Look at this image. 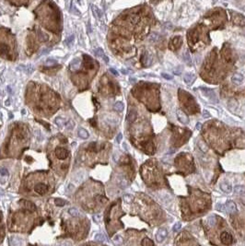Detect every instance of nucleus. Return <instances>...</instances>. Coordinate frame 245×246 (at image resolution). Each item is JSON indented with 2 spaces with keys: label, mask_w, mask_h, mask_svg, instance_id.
<instances>
[{
  "label": "nucleus",
  "mask_w": 245,
  "mask_h": 246,
  "mask_svg": "<svg viewBox=\"0 0 245 246\" xmlns=\"http://www.w3.org/2000/svg\"><path fill=\"white\" fill-rule=\"evenodd\" d=\"M55 155L59 160H66L69 155V152L64 147H57L55 150Z\"/></svg>",
  "instance_id": "obj_1"
},
{
  "label": "nucleus",
  "mask_w": 245,
  "mask_h": 246,
  "mask_svg": "<svg viewBox=\"0 0 245 246\" xmlns=\"http://www.w3.org/2000/svg\"><path fill=\"white\" fill-rule=\"evenodd\" d=\"M220 238H221V242L223 244H225V245H230V244L232 243L233 242V239H232V236L230 235L228 232H224L223 233L221 234V236H220Z\"/></svg>",
  "instance_id": "obj_2"
},
{
  "label": "nucleus",
  "mask_w": 245,
  "mask_h": 246,
  "mask_svg": "<svg viewBox=\"0 0 245 246\" xmlns=\"http://www.w3.org/2000/svg\"><path fill=\"white\" fill-rule=\"evenodd\" d=\"M168 236V232L166 229H159L156 233V240L158 242H162L165 238Z\"/></svg>",
  "instance_id": "obj_3"
},
{
  "label": "nucleus",
  "mask_w": 245,
  "mask_h": 246,
  "mask_svg": "<svg viewBox=\"0 0 245 246\" xmlns=\"http://www.w3.org/2000/svg\"><path fill=\"white\" fill-rule=\"evenodd\" d=\"M176 115H177L178 120L182 123V124H189V118L187 117V115H186L182 111L178 110V111H176Z\"/></svg>",
  "instance_id": "obj_4"
},
{
  "label": "nucleus",
  "mask_w": 245,
  "mask_h": 246,
  "mask_svg": "<svg viewBox=\"0 0 245 246\" xmlns=\"http://www.w3.org/2000/svg\"><path fill=\"white\" fill-rule=\"evenodd\" d=\"M34 189L39 195H44L48 192V186L46 184H43V183H38L37 185H35Z\"/></svg>",
  "instance_id": "obj_5"
},
{
  "label": "nucleus",
  "mask_w": 245,
  "mask_h": 246,
  "mask_svg": "<svg viewBox=\"0 0 245 246\" xmlns=\"http://www.w3.org/2000/svg\"><path fill=\"white\" fill-rule=\"evenodd\" d=\"M225 208H226V210L228 211V213H230V214L237 212V206L236 205H235V203L232 202V201H229V200L227 201L226 205H225Z\"/></svg>",
  "instance_id": "obj_6"
},
{
  "label": "nucleus",
  "mask_w": 245,
  "mask_h": 246,
  "mask_svg": "<svg viewBox=\"0 0 245 246\" xmlns=\"http://www.w3.org/2000/svg\"><path fill=\"white\" fill-rule=\"evenodd\" d=\"M94 53H95L96 56L101 57V58L103 59V61L105 62V63H109V58H108L107 55H106L105 54H104L103 50H102V48H98V49H96V50L94 51Z\"/></svg>",
  "instance_id": "obj_7"
},
{
  "label": "nucleus",
  "mask_w": 245,
  "mask_h": 246,
  "mask_svg": "<svg viewBox=\"0 0 245 246\" xmlns=\"http://www.w3.org/2000/svg\"><path fill=\"white\" fill-rule=\"evenodd\" d=\"M231 81L236 85H241L243 81V76L241 74H239V73L234 74L232 76V78H231Z\"/></svg>",
  "instance_id": "obj_8"
},
{
  "label": "nucleus",
  "mask_w": 245,
  "mask_h": 246,
  "mask_svg": "<svg viewBox=\"0 0 245 246\" xmlns=\"http://www.w3.org/2000/svg\"><path fill=\"white\" fill-rule=\"evenodd\" d=\"M220 189L226 193H229L232 192V187H231V185H230L228 183H227V182H222V183H220Z\"/></svg>",
  "instance_id": "obj_9"
},
{
  "label": "nucleus",
  "mask_w": 245,
  "mask_h": 246,
  "mask_svg": "<svg viewBox=\"0 0 245 246\" xmlns=\"http://www.w3.org/2000/svg\"><path fill=\"white\" fill-rule=\"evenodd\" d=\"M136 116H137V113H136V111H135V110H130L126 115V120L128 121L129 123H132L135 120Z\"/></svg>",
  "instance_id": "obj_10"
},
{
  "label": "nucleus",
  "mask_w": 245,
  "mask_h": 246,
  "mask_svg": "<svg viewBox=\"0 0 245 246\" xmlns=\"http://www.w3.org/2000/svg\"><path fill=\"white\" fill-rule=\"evenodd\" d=\"M194 75L193 73H186L185 75H184V77H183L184 82H185L187 85L192 84V82H193V80H194Z\"/></svg>",
  "instance_id": "obj_11"
},
{
  "label": "nucleus",
  "mask_w": 245,
  "mask_h": 246,
  "mask_svg": "<svg viewBox=\"0 0 245 246\" xmlns=\"http://www.w3.org/2000/svg\"><path fill=\"white\" fill-rule=\"evenodd\" d=\"M79 66H80V59H75V60H73V61L71 62V64H70V69L71 70H78V68H79Z\"/></svg>",
  "instance_id": "obj_12"
},
{
  "label": "nucleus",
  "mask_w": 245,
  "mask_h": 246,
  "mask_svg": "<svg viewBox=\"0 0 245 246\" xmlns=\"http://www.w3.org/2000/svg\"><path fill=\"white\" fill-rule=\"evenodd\" d=\"M234 193L236 195H244L245 187L243 185H236L234 187Z\"/></svg>",
  "instance_id": "obj_13"
},
{
  "label": "nucleus",
  "mask_w": 245,
  "mask_h": 246,
  "mask_svg": "<svg viewBox=\"0 0 245 246\" xmlns=\"http://www.w3.org/2000/svg\"><path fill=\"white\" fill-rule=\"evenodd\" d=\"M113 108L115 111H124V109H125V105H124V103H122V101H117V102L114 103Z\"/></svg>",
  "instance_id": "obj_14"
},
{
  "label": "nucleus",
  "mask_w": 245,
  "mask_h": 246,
  "mask_svg": "<svg viewBox=\"0 0 245 246\" xmlns=\"http://www.w3.org/2000/svg\"><path fill=\"white\" fill-rule=\"evenodd\" d=\"M78 137H81V138H88L89 137V133H88L87 130H85V129L83 128H80L79 130H78Z\"/></svg>",
  "instance_id": "obj_15"
},
{
  "label": "nucleus",
  "mask_w": 245,
  "mask_h": 246,
  "mask_svg": "<svg viewBox=\"0 0 245 246\" xmlns=\"http://www.w3.org/2000/svg\"><path fill=\"white\" fill-rule=\"evenodd\" d=\"M142 246H154V242L152 240H150L148 238H144L141 242Z\"/></svg>",
  "instance_id": "obj_16"
},
{
  "label": "nucleus",
  "mask_w": 245,
  "mask_h": 246,
  "mask_svg": "<svg viewBox=\"0 0 245 246\" xmlns=\"http://www.w3.org/2000/svg\"><path fill=\"white\" fill-rule=\"evenodd\" d=\"M112 242L116 245H122V242H124V240H122V238L120 235H115L113 237V239H112Z\"/></svg>",
  "instance_id": "obj_17"
},
{
  "label": "nucleus",
  "mask_w": 245,
  "mask_h": 246,
  "mask_svg": "<svg viewBox=\"0 0 245 246\" xmlns=\"http://www.w3.org/2000/svg\"><path fill=\"white\" fill-rule=\"evenodd\" d=\"M158 39H159V36H158V33H155V32L150 33L149 37H148V41L150 42H156L157 41H158Z\"/></svg>",
  "instance_id": "obj_18"
},
{
  "label": "nucleus",
  "mask_w": 245,
  "mask_h": 246,
  "mask_svg": "<svg viewBox=\"0 0 245 246\" xmlns=\"http://www.w3.org/2000/svg\"><path fill=\"white\" fill-rule=\"evenodd\" d=\"M91 9H92V12L93 14H94V16H96L97 18H99V19H101L102 18V11L99 10V9H98L96 6H91Z\"/></svg>",
  "instance_id": "obj_19"
},
{
  "label": "nucleus",
  "mask_w": 245,
  "mask_h": 246,
  "mask_svg": "<svg viewBox=\"0 0 245 246\" xmlns=\"http://www.w3.org/2000/svg\"><path fill=\"white\" fill-rule=\"evenodd\" d=\"M55 124H57V125L59 126V127H62L63 125H65V124H66V119L63 117H56L55 118Z\"/></svg>",
  "instance_id": "obj_20"
},
{
  "label": "nucleus",
  "mask_w": 245,
  "mask_h": 246,
  "mask_svg": "<svg viewBox=\"0 0 245 246\" xmlns=\"http://www.w3.org/2000/svg\"><path fill=\"white\" fill-rule=\"evenodd\" d=\"M216 222H217V219H216L215 216H209L207 218V224L210 227H214L216 225Z\"/></svg>",
  "instance_id": "obj_21"
},
{
  "label": "nucleus",
  "mask_w": 245,
  "mask_h": 246,
  "mask_svg": "<svg viewBox=\"0 0 245 246\" xmlns=\"http://www.w3.org/2000/svg\"><path fill=\"white\" fill-rule=\"evenodd\" d=\"M9 48L6 44H4V43L0 44V54L4 55V54H9Z\"/></svg>",
  "instance_id": "obj_22"
},
{
  "label": "nucleus",
  "mask_w": 245,
  "mask_h": 246,
  "mask_svg": "<svg viewBox=\"0 0 245 246\" xmlns=\"http://www.w3.org/2000/svg\"><path fill=\"white\" fill-rule=\"evenodd\" d=\"M95 241H97V242H103L106 241V237L104 234L102 233H98L95 235Z\"/></svg>",
  "instance_id": "obj_23"
},
{
  "label": "nucleus",
  "mask_w": 245,
  "mask_h": 246,
  "mask_svg": "<svg viewBox=\"0 0 245 246\" xmlns=\"http://www.w3.org/2000/svg\"><path fill=\"white\" fill-rule=\"evenodd\" d=\"M38 35H39V39H40L41 42H47L48 41V36L46 35L45 33H43L41 31H38Z\"/></svg>",
  "instance_id": "obj_24"
},
{
  "label": "nucleus",
  "mask_w": 245,
  "mask_h": 246,
  "mask_svg": "<svg viewBox=\"0 0 245 246\" xmlns=\"http://www.w3.org/2000/svg\"><path fill=\"white\" fill-rule=\"evenodd\" d=\"M10 243L12 246H21L22 242L20 240H19L18 238H12L10 240Z\"/></svg>",
  "instance_id": "obj_25"
},
{
  "label": "nucleus",
  "mask_w": 245,
  "mask_h": 246,
  "mask_svg": "<svg viewBox=\"0 0 245 246\" xmlns=\"http://www.w3.org/2000/svg\"><path fill=\"white\" fill-rule=\"evenodd\" d=\"M184 61L186 62V64H188V65H192V59H191V56H190V54H189L188 51H186L185 54H184Z\"/></svg>",
  "instance_id": "obj_26"
},
{
  "label": "nucleus",
  "mask_w": 245,
  "mask_h": 246,
  "mask_svg": "<svg viewBox=\"0 0 245 246\" xmlns=\"http://www.w3.org/2000/svg\"><path fill=\"white\" fill-rule=\"evenodd\" d=\"M68 213H69L71 216H73V217H78V216H79V212H78V210L76 209V208H69V209H68Z\"/></svg>",
  "instance_id": "obj_27"
},
{
  "label": "nucleus",
  "mask_w": 245,
  "mask_h": 246,
  "mask_svg": "<svg viewBox=\"0 0 245 246\" xmlns=\"http://www.w3.org/2000/svg\"><path fill=\"white\" fill-rule=\"evenodd\" d=\"M24 204H25V206L27 208H29L30 211H34L35 210V205L34 204H32V203H30V202H29V201H25L24 202Z\"/></svg>",
  "instance_id": "obj_28"
},
{
  "label": "nucleus",
  "mask_w": 245,
  "mask_h": 246,
  "mask_svg": "<svg viewBox=\"0 0 245 246\" xmlns=\"http://www.w3.org/2000/svg\"><path fill=\"white\" fill-rule=\"evenodd\" d=\"M57 64V61L55 60V59H47L46 62H45V65H49V66H52V65H55Z\"/></svg>",
  "instance_id": "obj_29"
},
{
  "label": "nucleus",
  "mask_w": 245,
  "mask_h": 246,
  "mask_svg": "<svg viewBox=\"0 0 245 246\" xmlns=\"http://www.w3.org/2000/svg\"><path fill=\"white\" fill-rule=\"evenodd\" d=\"M181 228H182V223H181V222H177V223H175V224H174V226H173V228H172V229H173V232H179L180 229H181Z\"/></svg>",
  "instance_id": "obj_30"
},
{
  "label": "nucleus",
  "mask_w": 245,
  "mask_h": 246,
  "mask_svg": "<svg viewBox=\"0 0 245 246\" xmlns=\"http://www.w3.org/2000/svg\"><path fill=\"white\" fill-rule=\"evenodd\" d=\"M65 204H66V202H65L63 199H61V198H57V199H55V205H56V206H65Z\"/></svg>",
  "instance_id": "obj_31"
},
{
  "label": "nucleus",
  "mask_w": 245,
  "mask_h": 246,
  "mask_svg": "<svg viewBox=\"0 0 245 246\" xmlns=\"http://www.w3.org/2000/svg\"><path fill=\"white\" fill-rule=\"evenodd\" d=\"M34 70V66L32 65H29L28 66H26V72L28 74H32Z\"/></svg>",
  "instance_id": "obj_32"
},
{
  "label": "nucleus",
  "mask_w": 245,
  "mask_h": 246,
  "mask_svg": "<svg viewBox=\"0 0 245 246\" xmlns=\"http://www.w3.org/2000/svg\"><path fill=\"white\" fill-rule=\"evenodd\" d=\"M74 124H75V123L73 122L72 120H70L69 122L67 123V124H66V129H68V130H71V129H73L74 128Z\"/></svg>",
  "instance_id": "obj_33"
},
{
  "label": "nucleus",
  "mask_w": 245,
  "mask_h": 246,
  "mask_svg": "<svg viewBox=\"0 0 245 246\" xmlns=\"http://www.w3.org/2000/svg\"><path fill=\"white\" fill-rule=\"evenodd\" d=\"M132 199H133V196H130V195H125L124 196V200H125V202H131Z\"/></svg>",
  "instance_id": "obj_34"
},
{
  "label": "nucleus",
  "mask_w": 245,
  "mask_h": 246,
  "mask_svg": "<svg viewBox=\"0 0 245 246\" xmlns=\"http://www.w3.org/2000/svg\"><path fill=\"white\" fill-rule=\"evenodd\" d=\"M0 174L4 175V176H6V175H9V170L5 168H1L0 169Z\"/></svg>",
  "instance_id": "obj_35"
},
{
  "label": "nucleus",
  "mask_w": 245,
  "mask_h": 246,
  "mask_svg": "<svg viewBox=\"0 0 245 246\" xmlns=\"http://www.w3.org/2000/svg\"><path fill=\"white\" fill-rule=\"evenodd\" d=\"M203 117L204 118H210L211 117V114H209V111L207 110H203Z\"/></svg>",
  "instance_id": "obj_36"
},
{
  "label": "nucleus",
  "mask_w": 245,
  "mask_h": 246,
  "mask_svg": "<svg viewBox=\"0 0 245 246\" xmlns=\"http://www.w3.org/2000/svg\"><path fill=\"white\" fill-rule=\"evenodd\" d=\"M74 42V35H70L69 37L66 39L65 42H66V44H69V43H71V42Z\"/></svg>",
  "instance_id": "obj_37"
},
{
  "label": "nucleus",
  "mask_w": 245,
  "mask_h": 246,
  "mask_svg": "<svg viewBox=\"0 0 245 246\" xmlns=\"http://www.w3.org/2000/svg\"><path fill=\"white\" fill-rule=\"evenodd\" d=\"M161 77L162 78H164L165 79H172V77L171 76V75H169V74H167V73H162L161 74Z\"/></svg>",
  "instance_id": "obj_38"
},
{
  "label": "nucleus",
  "mask_w": 245,
  "mask_h": 246,
  "mask_svg": "<svg viewBox=\"0 0 245 246\" xmlns=\"http://www.w3.org/2000/svg\"><path fill=\"white\" fill-rule=\"evenodd\" d=\"M222 207L224 208L225 206H222L221 204H217V205H216V208H217V210H218V211H225L224 209H222Z\"/></svg>",
  "instance_id": "obj_39"
},
{
  "label": "nucleus",
  "mask_w": 245,
  "mask_h": 246,
  "mask_svg": "<svg viewBox=\"0 0 245 246\" xmlns=\"http://www.w3.org/2000/svg\"><path fill=\"white\" fill-rule=\"evenodd\" d=\"M122 135L121 134V133H119L118 135H117V137H116V142H117V143H120L121 140H122Z\"/></svg>",
  "instance_id": "obj_40"
},
{
  "label": "nucleus",
  "mask_w": 245,
  "mask_h": 246,
  "mask_svg": "<svg viewBox=\"0 0 245 246\" xmlns=\"http://www.w3.org/2000/svg\"><path fill=\"white\" fill-rule=\"evenodd\" d=\"M49 53V49H43V50H42V52L40 53V56L41 55H47V54Z\"/></svg>",
  "instance_id": "obj_41"
},
{
  "label": "nucleus",
  "mask_w": 245,
  "mask_h": 246,
  "mask_svg": "<svg viewBox=\"0 0 245 246\" xmlns=\"http://www.w3.org/2000/svg\"><path fill=\"white\" fill-rule=\"evenodd\" d=\"M59 246H72V243L70 242H65L63 243H61Z\"/></svg>",
  "instance_id": "obj_42"
},
{
  "label": "nucleus",
  "mask_w": 245,
  "mask_h": 246,
  "mask_svg": "<svg viewBox=\"0 0 245 246\" xmlns=\"http://www.w3.org/2000/svg\"><path fill=\"white\" fill-rule=\"evenodd\" d=\"M110 72L111 73H112L114 75V76H118L119 74H118V72L116 71V70L114 69V68H110Z\"/></svg>",
  "instance_id": "obj_43"
},
{
  "label": "nucleus",
  "mask_w": 245,
  "mask_h": 246,
  "mask_svg": "<svg viewBox=\"0 0 245 246\" xmlns=\"http://www.w3.org/2000/svg\"><path fill=\"white\" fill-rule=\"evenodd\" d=\"M73 189H74V185H73V184H69V185L67 186V188H66V191H67V192H70L71 190H73Z\"/></svg>",
  "instance_id": "obj_44"
},
{
  "label": "nucleus",
  "mask_w": 245,
  "mask_h": 246,
  "mask_svg": "<svg viewBox=\"0 0 245 246\" xmlns=\"http://www.w3.org/2000/svg\"><path fill=\"white\" fill-rule=\"evenodd\" d=\"M99 215H96V216H94V219H95L96 221H99Z\"/></svg>",
  "instance_id": "obj_45"
},
{
  "label": "nucleus",
  "mask_w": 245,
  "mask_h": 246,
  "mask_svg": "<svg viewBox=\"0 0 245 246\" xmlns=\"http://www.w3.org/2000/svg\"><path fill=\"white\" fill-rule=\"evenodd\" d=\"M201 125H202V124H201L200 123H197V124H196V129H197V130H200Z\"/></svg>",
  "instance_id": "obj_46"
},
{
  "label": "nucleus",
  "mask_w": 245,
  "mask_h": 246,
  "mask_svg": "<svg viewBox=\"0 0 245 246\" xmlns=\"http://www.w3.org/2000/svg\"><path fill=\"white\" fill-rule=\"evenodd\" d=\"M122 72L125 74H125H127V71H126V70H125V69H122Z\"/></svg>",
  "instance_id": "obj_47"
},
{
  "label": "nucleus",
  "mask_w": 245,
  "mask_h": 246,
  "mask_svg": "<svg viewBox=\"0 0 245 246\" xmlns=\"http://www.w3.org/2000/svg\"><path fill=\"white\" fill-rule=\"evenodd\" d=\"M7 91H9V92H11V88L9 86L7 87Z\"/></svg>",
  "instance_id": "obj_48"
}]
</instances>
